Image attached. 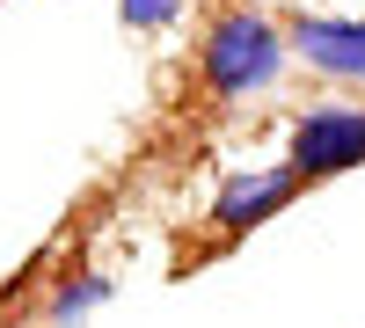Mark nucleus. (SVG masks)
Instances as JSON below:
<instances>
[{
  "label": "nucleus",
  "mask_w": 365,
  "mask_h": 328,
  "mask_svg": "<svg viewBox=\"0 0 365 328\" xmlns=\"http://www.w3.org/2000/svg\"><path fill=\"white\" fill-rule=\"evenodd\" d=\"M117 15H125L132 29H168L182 15V0H117Z\"/></svg>",
  "instance_id": "5"
},
{
  "label": "nucleus",
  "mask_w": 365,
  "mask_h": 328,
  "mask_svg": "<svg viewBox=\"0 0 365 328\" xmlns=\"http://www.w3.org/2000/svg\"><path fill=\"white\" fill-rule=\"evenodd\" d=\"M299 190H307V183H299V175L278 161V168H256V175H234V183L220 190V197H212V233H220V248H234L241 241V233H256L270 212H285V204L299 197Z\"/></svg>",
  "instance_id": "3"
},
{
  "label": "nucleus",
  "mask_w": 365,
  "mask_h": 328,
  "mask_svg": "<svg viewBox=\"0 0 365 328\" xmlns=\"http://www.w3.org/2000/svg\"><path fill=\"white\" fill-rule=\"evenodd\" d=\"M285 29H270L256 8H220L205 22V37H197V80H205V95L212 102H234V95H256V88L278 80L285 66Z\"/></svg>",
  "instance_id": "1"
},
{
  "label": "nucleus",
  "mask_w": 365,
  "mask_h": 328,
  "mask_svg": "<svg viewBox=\"0 0 365 328\" xmlns=\"http://www.w3.org/2000/svg\"><path fill=\"white\" fill-rule=\"evenodd\" d=\"M241 8H249V0H241Z\"/></svg>",
  "instance_id": "7"
},
{
  "label": "nucleus",
  "mask_w": 365,
  "mask_h": 328,
  "mask_svg": "<svg viewBox=\"0 0 365 328\" xmlns=\"http://www.w3.org/2000/svg\"><path fill=\"white\" fill-rule=\"evenodd\" d=\"M103 300V277H88V285H66L58 292V314H81V307H96Z\"/></svg>",
  "instance_id": "6"
},
{
  "label": "nucleus",
  "mask_w": 365,
  "mask_h": 328,
  "mask_svg": "<svg viewBox=\"0 0 365 328\" xmlns=\"http://www.w3.org/2000/svg\"><path fill=\"white\" fill-rule=\"evenodd\" d=\"M285 44L336 80H365V15H292Z\"/></svg>",
  "instance_id": "4"
},
{
  "label": "nucleus",
  "mask_w": 365,
  "mask_h": 328,
  "mask_svg": "<svg viewBox=\"0 0 365 328\" xmlns=\"http://www.w3.org/2000/svg\"><path fill=\"white\" fill-rule=\"evenodd\" d=\"M285 168L299 175V183H329V175H351L365 168V110H307L285 139Z\"/></svg>",
  "instance_id": "2"
}]
</instances>
